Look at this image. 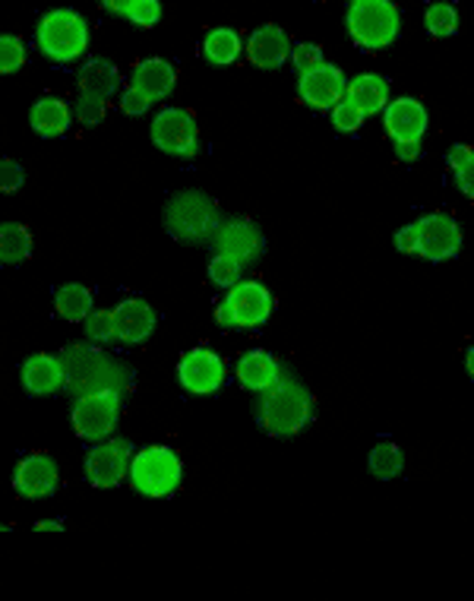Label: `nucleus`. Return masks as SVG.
<instances>
[{
  "label": "nucleus",
  "instance_id": "nucleus-42",
  "mask_svg": "<svg viewBox=\"0 0 474 601\" xmlns=\"http://www.w3.org/2000/svg\"><path fill=\"white\" fill-rule=\"evenodd\" d=\"M64 523L61 519H42V523H35V529L39 532H47V529H61Z\"/></svg>",
  "mask_w": 474,
  "mask_h": 601
},
{
  "label": "nucleus",
  "instance_id": "nucleus-32",
  "mask_svg": "<svg viewBox=\"0 0 474 601\" xmlns=\"http://www.w3.org/2000/svg\"><path fill=\"white\" fill-rule=\"evenodd\" d=\"M240 269H244L240 264L215 254L213 264H209V279H213V286H218V289H231L235 282H240Z\"/></svg>",
  "mask_w": 474,
  "mask_h": 601
},
{
  "label": "nucleus",
  "instance_id": "nucleus-2",
  "mask_svg": "<svg viewBox=\"0 0 474 601\" xmlns=\"http://www.w3.org/2000/svg\"><path fill=\"white\" fill-rule=\"evenodd\" d=\"M345 29L360 51H383L402 35V10L396 0H352Z\"/></svg>",
  "mask_w": 474,
  "mask_h": 601
},
{
  "label": "nucleus",
  "instance_id": "nucleus-20",
  "mask_svg": "<svg viewBox=\"0 0 474 601\" xmlns=\"http://www.w3.org/2000/svg\"><path fill=\"white\" fill-rule=\"evenodd\" d=\"M282 377L284 374L279 358L262 352V348H254V352L240 355V361H237V384L250 389V393H262V389L279 384Z\"/></svg>",
  "mask_w": 474,
  "mask_h": 601
},
{
  "label": "nucleus",
  "instance_id": "nucleus-24",
  "mask_svg": "<svg viewBox=\"0 0 474 601\" xmlns=\"http://www.w3.org/2000/svg\"><path fill=\"white\" fill-rule=\"evenodd\" d=\"M244 54V42H240V35H237L235 29H213V32H206V39H203V57L213 64V67H231L237 57Z\"/></svg>",
  "mask_w": 474,
  "mask_h": 601
},
{
  "label": "nucleus",
  "instance_id": "nucleus-21",
  "mask_svg": "<svg viewBox=\"0 0 474 601\" xmlns=\"http://www.w3.org/2000/svg\"><path fill=\"white\" fill-rule=\"evenodd\" d=\"M71 120H73L71 105H67V101H61L57 96L39 98V101L32 105V111H29V124H32V130H35L39 137H45V140L64 137V133L71 130Z\"/></svg>",
  "mask_w": 474,
  "mask_h": 601
},
{
  "label": "nucleus",
  "instance_id": "nucleus-18",
  "mask_svg": "<svg viewBox=\"0 0 474 601\" xmlns=\"http://www.w3.org/2000/svg\"><path fill=\"white\" fill-rule=\"evenodd\" d=\"M244 54L260 71H279L284 61L291 57V39H288V32L279 29V25H262V29H257L247 39Z\"/></svg>",
  "mask_w": 474,
  "mask_h": 601
},
{
  "label": "nucleus",
  "instance_id": "nucleus-22",
  "mask_svg": "<svg viewBox=\"0 0 474 601\" xmlns=\"http://www.w3.org/2000/svg\"><path fill=\"white\" fill-rule=\"evenodd\" d=\"M345 98L364 111V118L383 115V108L389 105V83L377 73H360L355 79H348Z\"/></svg>",
  "mask_w": 474,
  "mask_h": 601
},
{
  "label": "nucleus",
  "instance_id": "nucleus-36",
  "mask_svg": "<svg viewBox=\"0 0 474 601\" xmlns=\"http://www.w3.org/2000/svg\"><path fill=\"white\" fill-rule=\"evenodd\" d=\"M25 184V171L13 159H0V193H17Z\"/></svg>",
  "mask_w": 474,
  "mask_h": 601
},
{
  "label": "nucleus",
  "instance_id": "nucleus-12",
  "mask_svg": "<svg viewBox=\"0 0 474 601\" xmlns=\"http://www.w3.org/2000/svg\"><path fill=\"white\" fill-rule=\"evenodd\" d=\"M177 380L193 396H213L228 380V364L213 348H193L177 364Z\"/></svg>",
  "mask_w": 474,
  "mask_h": 601
},
{
  "label": "nucleus",
  "instance_id": "nucleus-34",
  "mask_svg": "<svg viewBox=\"0 0 474 601\" xmlns=\"http://www.w3.org/2000/svg\"><path fill=\"white\" fill-rule=\"evenodd\" d=\"M86 336L93 342H111L115 339V316L111 311H93L86 316Z\"/></svg>",
  "mask_w": 474,
  "mask_h": 601
},
{
  "label": "nucleus",
  "instance_id": "nucleus-38",
  "mask_svg": "<svg viewBox=\"0 0 474 601\" xmlns=\"http://www.w3.org/2000/svg\"><path fill=\"white\" fill-rule=\"evenodd\" d=\"M452 174H455V187L465 193L468 200H474V152L468 155V162H465V165H459Z\"/></svg>",
  "mask_w": 474,
  "mask_h": 601
},
{
  "label": "nucleus",
  "instance_id": "nucleus-7",
  "mask_svg": "<svg viewBox=\"0 0 474 601\" xmlns=\"http://www.w3.org/2000/svg\"><path fill=\"white\" fill-rule=\"evenodd\" d=\"M120 418V393L118 389H95V393H83L76 396L71 411L73 431L79 440L98 443L105 437H111L118 428Z\"/></svg>",
  "mask_w": 474,
  "mask_h": 601
},
{
  "label": "nucleus",
  "instance_id": "nucleus-39",
  "mask_svg": "<svg viewBox=\"0 0 474 601\" xmlns=\"http://www.w3.org/2000/svg\"><path fill=\"white\" fill-rule=\"evenodd\" d=\"M396 247L408 254V257H418V232H414V222L411 225H405L399 228V235H396Z\"/></svg>",
  "mask_w": 474,
  "mask_h": 601
},
{
  "label": "nucleus",
  "instance_id": "nucleus-4",
  "mask_svg": "<svg viewBox=\"0 0 474 601\" xmlns=\"http://www.w3.org/2000/svg\"><path fill=\"white\" fill-rule=\"evenodd\" d=\"M218 206L213 196L203 191H181L168 200L165 206V225L168 232L184 244H203L213 240L215 228H218Z\"/></svg>",
  "mask_w": 474,
  "mask_h": 601
},
{
  "label": "nucleus",
  "instance_id": "nucleus-9",
  "mask_svg": "<svg viewBox=\"0 0 474 601\" xmlns=\"http://www.w3.org/2000/svg\"><path fill=\"white\" fill-rule=\"evenodd\" d=\"M133 447L123 437H105L98 440L86 457V479L95 487H118L120 481L130 479Z\"/></svg>",
  "mask_w": 474,
  "mask_h": 601
},
{
  "label": "nucleus",
  "instance_id": "nucleus-5",
  "mask_svg": "<svg viewBox=\"0 0 474 601\" xmlns=\"http://www.w3.org/2000/svg\"><path fill=\"white\" fill-rule=\"evenodd\" d=\"M276 311V298L262 282H235L215 308L222 330H260Z\"/></svg>",
  "mask_w": 474,
  "mask_h": 601
},
{
  "label": "nucleus",
  "instance_id": "nucleus-16",
  "mask_svg": "<svg viewBox=\"0 0 474 601\" xmlns=\"http://www.w3.org/2000/svg\"><path fill=\"white\" fill-rule=\"evenodd\" d=\"M20 380H23V389L29 396L45 399V396H57L67 386L71 374H67V364L54 355H32L20 367Z\"/></svg>",
  "mask_w": 474,
  "mask_h": 601
},
{
  "label": "nucleus",
  "instance_id": "nucleus-1",
  "mask_svg": "<svg viewBox=\"0 0 474 601\" xmlns=\"http://www.w3.org/2000/svg\"><path fill=\"white\" fill-rule=\"evenodd\" d=\"M254 415L260 428L272 437H294L308 428L316 415V399L308 386L294 377H282L276 386L257 393L254 399Z\"/></svg>",
  "mask_w": 474,
  "mask_h": 601
},
{
  "label": "nucleus",
  "instance_id": "nucleus-26",
  "mask_svg": "<svg viewBox=\"0 0 474 601\" xmlns=\"http://www.w3.org/2000/svg\"><path fill=\"white\" fill-rule=\"evenodd\" d=\"M108 13H115L120 20H130L140 29H149L162 20V0H98Z\"/></svg>",
  "mask_w": 474,
  "mask_h": 601
},
{
  "label": "nucleus",
  "instance_id": "nucleus-6",
  "mask_svg": "<svg viewBox=\"0 0 474 601\" xmlns=\"http://www.w3.org/2000/svg\"><path fill=\"white\" fill-rule=\"evenodd\" d=\"M184 479V465L174 450L168 447H146L140 453H133L130 462V484L133 491H140L142 497H171Z\"/></svg>",
  "mask_w": 474,
  "mask_h": 601
},
{
  "label": "nucleus",
  "instance_id": "nucleus-25",
  "mask_svg": "<svg viewBox=\"0 0 474 601\" xmlns=\"http://www.w3.org/2000/svg\"><path fill=\"white\" fill-rule=\"evenodd\" d=\"M32 257V235L20 222H0V266H20Z\"/></svg>",
  "mask_w": 474,
  "mask_h": 601
},
{
  "label": "nucleus",
  "instance_id": "nucleus-29",
  "mask_svg": "<svg viewBox=\"0 0 474 601\" xmlns=\"http://www.w3.org/2000/svg\"><path fill=\"white\" fill-rule=\"evenodd\" d=\"M405 469L402 450L392 443V440H383L370 450V472L377 475L379 481H392Z\"/></svg>",
  "mask_w": 474,
  "mask_h": 601
},
{
  "label": "nucleus",
  "instance_id": "nucleus-23",
  "mask_svg": "<svg viewBox=\"0 0 474 601\" xmlns=\"http://www.w3.org/2000/svg\"><path fill=\"white\" fill-rule=\"evenodd\" d=\"M76 83H79V96H93L101 98V101H108L111 93L120 86L118 67H115L111 61H105V57H93V61L83 64V71L76 76Z\"/></svg>",
  "mask_w": 474,
  "mask_h": 601
},
{
  "label": "nucleus",
  "instance_id": "nucleus-33",
  "mask_svg": "<svg viewBox=\"0 0 474 601\" xmlns=\"http://www.w3.org/2000/svg\"><path fill=\"white\" fill-rule=\"evenodd\" d=\"M291 64H294L298 76H301V73H308L313 71V67H320V64H326V54H323L320 45H310V42H304V45H291Z\"/></svg>",
  "mask_w": 474,
  "mask_h": 601
},
{
  "label": "nucleus",
  "instance_id": "nucleus-19",
  "mask_svg": "<svg viewBox=\"0 0 474 601\" xmlns=\"http://www.w3.org/2000/svg\"><path fill=\"white\" fill-rule=\"evenodd\" d=\"M111 316H115V339L120 345H140L155 333V311L142 298L120 301Z\"/></svg>",
  "mask_w": 474,
  "mask_h": 601
},
{
  "label": "nucleus",
  "instance_id": "nucleus-40",
  "mask_svg": "<svg viewBox=\"0 0 474 601\" xmlns=\"http://www.w3.org/2000/svg\"><path fill=\"white\" fill-rule=\"evenodd\" d=\"M399 162H418L424 155V140H411V143H396Z\"/></svg>",
  "mask_w": 474,
  "mask_h": 601
},
{
  "label": "nucleus",
  "instance_id": "nucleus-10",
  "mask_svg": "<svg viewBox=\"0 0 474 601\" xmlns=\"http://www.w3.org/2000/svg\"><path fill=\"white\" fill-rule=\"evenodd\" d=\"M213 247L218 257H228L235 264L250 266L262 257L266 238H262V232L250 218H225L215 228Z\"/></svg>",
  "mask_w": 474,
  "mask_h": 601
},
{
  "label": "nucleus",
  "instance_id": "nucleus-8",
  "mask_svg": "<svg viewBox=\"0 0 474 601\" xmlns=\"http://www.w3.org/2000/svg\"><path fill=\"white\" fill-rule=\"evenodd\" d=\"M149 133H152V143L174 159H193L200 152V127L184 108H162L152 118Z\"/></svg>",
  "mask_w": 474,
  "mask_h": 601
},
{
  "label": "nucleus",
  "instance_id": "nucleus-30",
  "mask_svg": "<svg viewBox=\"0 0 474 601\" xmlns=\"http://www.w3.org/2000/svg\"><path fill=\"white\" fill-rule=\"evenodd\" d=\"M25 64V42L20 35H0V73L23 71Z\"/></svg>",
  "mask_w": 474,
  "mask_h": 601
},
{
  "label": "nucleus",
  "instance_id": "nucleus-17",
  "mask_svg": "<svg viewBox=\"0 0 474 601\" xmlns=\"http://www.w3.org/2000/svg\"><path fill=\"white\" fill-rule=\"evenodd\" d=\"M133 93H140L149 105H155V101H165L171 93H174V86H177V71L171 67V61L165 57H146L140 61L133 73H130V83H127Z\"/></svg>",
  "mask_w": 474,
  "mask_h": 601
},
{
  "label": "nucleus",
  "instance_id": "nucleus-3",
  "mask_svg": "<svg viewBox=\"0 0 474 601\" xmlns=\"http://www.w3.org/2000/svg\"><path fill=\"white\" fill-rule=\"evenodd\" d=\"M89 23L83 13H76L71 7H57L47 10L45 17L35 25V45L54 64H73L89 51Z\"/></svg>",
  "mask_w": 474,
  "mask_h": 601
},
{
  "label": "nucleus",
  "instance_id": "nucleus-11",
  "mask_svg": "<svg viewBox=\"0 0 474 601\" xmlns=\"http://www.w3.org/2000/svg\"><path fill=\"white\" fill-rule=\"evenodd\" d=\"M414 232H418V257L430 264L452 260L462 247V228L446 213H427L414 222Z\"/></svg>",
  "mask_w": 474,
  "mask_h": 601
},
{
  "label": "nucleus",
  "instance_id": "nucleus-37",
  "mask_svg": "<svg viewBox=\"0 0 474 601\" xmlns=\"http://www.w3.org/2000/svg\"><path fill=\"white\" fill-rule=\"evenodd\" d=\"M149 108H152V105H149V101H146L140 93H133L130 86L123 89V96H120V111H123V115H130V118H140V115H146Z\"/></svg>",
  "mask_w": 474,
  "mask_h": 601
},
{
  "label": "nucleus",
  "instance_id": "nucleus-28",
  "mask_svg": "<svg viewBox=\"0 0 474 601\" xmlns=\"http://www.w3.org/2000/svg\"><path fill=\"white\" fill-rule=\"evenodd\" d=\"M424 25L433 39H450L459 32V10L450 0H433V3H427Z\"/></svg>",
  "mask_w": 474,
  "mask_h": 601
},
{
  "label": "nucleus",
  "instance_id": "nucleus-13",
  "mask_svg": "<svg viewBox=\"0 0 474 601\" xmlns=\"http://www.w3.org/2000/svg\"><path fill=\"white\" fill-rule=\"evenodd\" d=\"M345 86H348V79L335 64H320L313 71L301 73L298 96L313 111H332V105H338L345 98Z\"/></svg>",
  "mask_w": 474,
  "mask_h": 601
},
{
  "label": "nucleus",
  "instance_id": "nucleus-27",
  "mask_svg": "<svg viewBox=\"0 0 474 601\" xmlns=\"http://www.w3.org/2000/svg\"><path fill=\"white\" fill-rule=\"evenodd\" d=\"M54 311L64 316L67 323H83L93 313V291L83 286H61L54 291Z\"/></svg>",
  "mask_w": 474,
  "mask_h": 601
},
{
  "label": "nucleus",
  "instance_id": "nucleus-31",
  "mask_svg": "<svg viewBox=\"0 0 474 601\" xmlns=\"http://www.w3.org/2000/svg\"><path fill=\"white\" fill-rule=\"evenodd\" d=\"M364 120H367L364 111L357 105H352L348 98H342L338 105H332V127L342 130V133H355V130L364 127Z\"/></svg>",
  "mask_w": 474,
  "mask_h": 601
},
{
  "label": "nucleus",
  "instance_id": "nucleus-14",
  "mask_svg": "<svg viewBox=\"0 0 474 601\" xmlns=\"http://www.w3.org/2000/svg\"><path fill=\"white\" fill-rule=\"evenodd\" d=\"M61 484V469L57 462L45 453H29L13 472V487L25 501H45Z\"/></svg>",
  "mask_w": 474,
  "mask_h": 601
},
{
  "label": "nucleus",
  "instance_id": "nucleus-43",
  "mask_svg": "<svg viewBox=\"0 0 474 601\" xmlns=\"http://www.w3.org/2000/svg\"><path fill=\"white\" fill-rule=\"evenodd\" d=\"M465 371H468V374L474 377V345L468 348V355H465Z\"/></svg>",
  "mask_w": 474,
  "mask_h": 601
},
{
  "label": "nucleus",
  "instance_id": "nucleus-35",
  "mask_svg": "<svg viewBox=\"0 0 474 601\" xmlns=\"http://www.w3.org/2000/svg\"><path fill=\"white\" fill-rule=\"evenodd\" d=\"M73 118L79 120L83 127H95L105 118V101L93 96H79L76 98V108H73Z\"/></svg>",
  "mask_w": 474,
  "mask_h": 601
},
{
  "label": "nucleus",
  "instance_id": "nucleus-41",
  "mask_svg": "<svg viewBox=\"0 0 474 601\" xmlns=\"http://www.w3.org/2000/svg\"><path fill=\"white\" fill-rule=\"evenodd\" d=\"M474 149L472 146H452L450 149V155H446V162H450V171H455L459 169V165H465V162H468V155H472Z\"/></svg>",
  "mask_w": 474,
  "mask_h": 601
},
{
  "label": "nucleus",
  "instance_id": "nucleus-15",
  "mask_svg": "<svg viewBox=\"0 0 474 601\" xmlns=\"http://www.w3.org/2000/svg\"><path fill=\"white\" fill-rule=\"evenodd\" d=\"M383 127L392 137V143H411V140H424L430 115H427L424 101L405 96L389 101L383 108Z\"/></svg>",
  "mask_w": 474,
  "mask_h": 601
}]
</instances>
